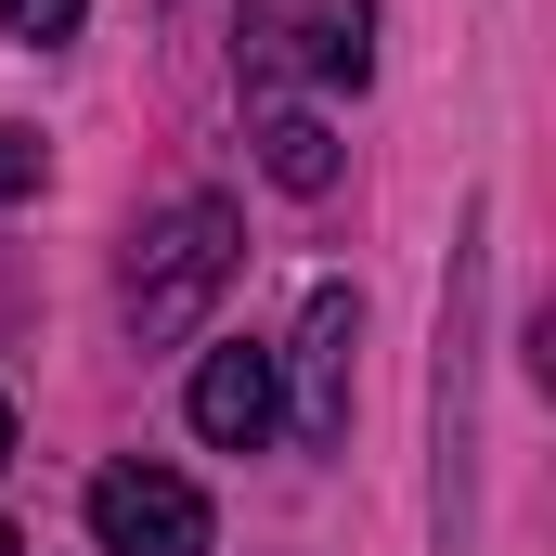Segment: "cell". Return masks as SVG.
<instances>
[{
    "instance_id": "6da1fadb",
    "label": "cell",
    "mask_w": 556,
    "mask_h": 556,
    "mask_svg": "<svg viewBox=\"0 0 556 556\" xmlns=\"http://www.w3.org/2000/svg\"><path fill=\"white\" fill-rule=\"evenodd\" d=\"M233 194H181V207H155L130 233V337L142 350H168V337H194L207 324V298L233 285Z\"/></svg>"
},
{
    "instance_id": "7a4b0ae2",
    "label": "cell",
    "mask_w": 556,
    "mask_h": 556,
    "mask_svg": "<svg viewBox=\"0 0 556 556\" xmlns=\"http://www.w3.org/2000/svg\"><path fill=\"white\" fill-rule=\"evenodd\" d=\"M247 65L260 78H324V91H363L376 78V0H247Z\"/></svg>"
},
{
    "instance_id": "3957f363",
    "label": "cell",
    "mask_w": 556,
    "mask_h": 556,
    "mask_svg": "<svg viewBox=\"0 0 556 556\" xmlns=\"http://www.w3.org/2000/svg\"><path fill=\"white\" fill-rule=\"evenodd\" d=\"M479 285H492V260H479V207H466V247H453V311H440V556H466V440H479L466 376H479Z\"/></svg>"
},
{
    "instance_id": "277c9868",
    "label": "cell",
    "mask_w": 556,
    "mask_h": 556,
    "mask_svg": "<svg viewBox=\"0 0 556 556\" xmlns=\"http://www.w3.org/2000/svg\"><path fill=\"white\" fill-rule=\"evenodd\" d=\"M91 544L104 556H207V492L181 466H104L91 479Z\"/></svg>"
},
{
    "instance_id": "5b68a950",
    "label": "cell",
    "mask_w": 556,
    "mask_h": 556,
    "mask_svg": "<svg viewBox=\"0 0 556 556\" xmlns=\"http://www.w3.org/2000/svg\"><path fill=\"white\" fill-rule=\"evenodd\" d=\"M350 350H363V298H350V285H311L298 350L273 363V376H298V440H311V453L350 440Z\"/></svg>"
},
{
    "instance_id": "8992f818",
    "label": "cell",
    "mask_w": 556,
    "mask_h": 556,
    "mask_svg": "<svg viewBox=\"0 0 556 556\" xmlns=\"http://www.w3.org/2000/svg\"><path fill=\"white\" fill-rule=\"evenodd\" d=\"M273 415H285L273 350H260V337H220V350L194 363V440H207V453H260Z\"/></svg>"
},
{
    "instance_id": "52a82bcc",
    "label": "cell",
    "mask_w": 556,
    "mask_h": 556,
    "mask_svg": "<svg viewBox=\"0 0 556 556\" xmlns=\"http://www.w3.org/2000/svg\"><path fill=\"white\" fill-rule=\"evenodd\" d=\"M260 168H273L285 194H324V181H337V130H324V117H273V130H260Z\"/></svg>"
},
{
    "instance_id": "ba28073f",
    "label": "cell",
    "mask_w": 556,
    "mask_h": 556,
    "mask_svg": "<svg viewBox=\"0 0 556 556\" xmlns=\"http://www.w3.org/2000/svg\"><path fill=\"white\" fill-rule=\"evenodd\" d=\"M78 13H91V0H0L13 39H78Z\"/></svg>"
},
{
    "instance_id": "9c48e42d",
    "label": "cell",
    "mask_w": 556,
    "mask_h": 556,
    "mask_svg": "<svg viewBox=\"0 0 556 556\" xmlns=\"http://www.w3.org/2000/svg\"><path fill=\"white\" fill-rule=\"evenodd\" d=\"M39 168H52L39 130H0V207H13V194H39Z\"/></svg>"
},
{
    "instance_id": "30bf717a",
    "label": "cell",
    "mask_w": 556,
    "mask_h": 556,
    "mask_svg": "<svg viewBox=\"0 0 556 556\" xmlns=\"http://www.w3.org/2000/svg\"><path fill=\"white\" fill-rule=\"evenodd\" d=\"M0 466H13V402H0Z\"/></svg>"
},
{
    "instance_id": "8fae6325",
    "label": "cell",
    "mask_w": 556,
    "mask_h": 556,
    "mask_svg": "<svg viewBox=\"0 0 556 556\" xmlns=\"http://www.w3.org/2000/svg\"><path fill=\"white\" fill-rule=\"evenodd\" d=\"M0 556H13V531H0Z\"/></svg>"
}]
</instances>
